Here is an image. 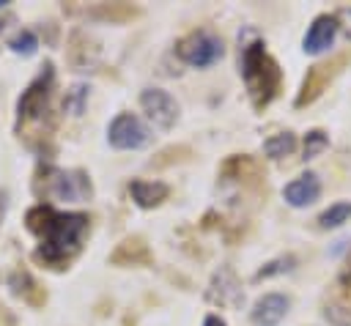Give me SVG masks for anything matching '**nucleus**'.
I'll use <instances>...</instances> for the list:
<instances>
[{
    "instance_id": "1",
    "label": "nucleus",
    "mask_w": 351,
    "mask_h": 326,
    "mask_svg": "<svg viewBox=\"0 0 351 326\" xmlns=\"http://www.w3.org/2000/svg\"><path fill=\"white\" fill-rule=\"evenodd\" d=\"M25 225L38 236L36 260L52 271H63L82 252L90 233V216L80 211H55L49 203H38L25 214Z\"/></svg>"
},
{
    "instance_id": "2",
    "label": "nucleus",
    "mask_w": 351,
    "mask_h": 326,
    "mask_svg": "<svg viewBox=\"0 0 351 326\" xmlns=\"http://www.w3.org/2000/svg\"><path fill=\"white\" fill-rule=\"evenodd\" d=\"M241 79L255 110L269 107L282 88V68L266 52L263 41H252L241 49Z\"/></svg>"
},
{
    "instance_id": "3",
    "label": "nucleus",
    "mask_w": 351,
    "mask_h": 326,
    "mask_svg": "<svg viewBox=\"0 0 351 326\" xmlns=\"http://www.w3.org/2000/svg\"><path fill=\"white\" fill-rule=\"evenodd\" d=\"M52 85H55V68H52V63H44L38 77L25 88V93L16 101V131L44 123V118L49 115Z\"/></svg>"
},
{
    "instance_id": "4",
    "label": "nucleus",
    "mask_w": 351,
    "mask_h": 326,
    "mask_svg": "<svg viewBox=\"0 0 351 326\" xmlns=\"http://www.w3.org/2000/svg\"><path fill=\"white\" fill-rule=\"evenodd\" d=\"M44 175V195L55 200H69V203H85L93 195L90 175L85 170H55V167H41Z\"/></svg>"
},
{
    "instance_id": "5",
    "label": "nucleus",
    "mask_w": 351,
    "mask_h": 326,
    "mask_svg": "<svg viewBox=\"0 0 351 326\" xmlns=\"http://www.w3.org/2000/svg\"><path fill=\"white\" fill-rule=\"evenodd\" d=\"M176 55L195 68H208L225 55V44L211 30H192L176 44Z\"/></svg>"
},
{
    "instance_id": "6",
    "label": "nucleus",
    "mask_w": 351,
    "mask_h": 326,
    "mask_svg": "<svg viewBox=\"0 0 351 326\" xmlns=\"http://www.w3.org/2000/svg\"><path fill=\"white\" fill-rule=\"evenodd\" d=\"M148 140H151L148 126L137 115H132V112L115 115L112 123L107 126V142L115 151H137V148L148 145Z\"/></svg>"
},
{
    "instance_id": "7",
    "label": "nucleus",
    "mask_w": 351,
    "mask_h": 326,
    "mask_svg": "<svg viewBox=\"0 0 351 326\" xmlns=\"http://www.w3.org/2000/svg\"><path fill=\"white\" fill-rule=\"evenodd\" d=\"M346 60H348V55H337L335 60H329V63H315L313 68H307V74H304V79H302V88H299V96H296V107L302 110V107H307V104H313L324 90H326V85L337 77V71H340V66H346Z\"/></svg>"
},
{
    "instance_id": "8",
    "label": "nucleus",
    "mask_w": 351,
    "mask_h": 326,
    "mask_svg": "<svg viewBox=\"0 0 351 326\" xmlns=\"http://www.w3.org/2000/svg\"><path fill=\"white\" fill-rule=\"evenodd\" d=\"M140 107L148 115V121L159 129H170L178 121V104L176 99L162 88H145L140 93Z\"/></svg>"
},
{
    "instance_id": "9",
    "label": "nucleus",
    "mask_w": 351,
    "mask_h": 326,
    "mask_svg": "<svg viewBox=\"0 0 351 326\" xmlns=\"http://www.w3.org/2000/svg\"><path fill=\"white\" fill-rule=\"evenodd\" d=\"M206 299L211 304H219V307H241L244 301V290H241V282L236 277V271L230 266H219L208 282V290H206Z\"/></svg>"
},
{
    "instance_id": "10",
    "label": "nucleus",
    "mask_w": 351,
    "mask_h": 326,
    "mask_svg": "<svg viewBox=\"0 0 351 326\" xmlns=\"http://www.w3.org/2000/svg\"><path fill=\"white\" fill-rule=\"evenodd\" d=\"M337 30H340V22H337L335 14H321V16H315L313 25H310L307 33H304L302 49H304L307 55H321V52H326V49L332 47V41H335Z\"/></svg>"
},
{
    "instance_id": "11",
    "label": "nucleus",
    "mask_w": 351,
    "mask_h": 326,
    "mask_svg": "<svg viewBox=\"0 0 351 326\" xmlns=\"http://www.w3.org/2000/svg\"><path fill=\"white\" fill-rule=\"evenodd\" d=\"M66 58L71 63L74 71H93L99 66V44L82 33V30H74L69 36V47H66Z\"/></svg>"
},
{
    "instance_id": "12",
    "label": "nucleus",
    "mask_w": 351,
    "mask_h": 326,
    "mask_svg": "<svg viewBox=\"0 0 351 326\" xmlns=\"http://www.w3.org/2000/svg\"><path fill=\"white\" fill-rule=\"evenodd\" d=\"M288 307H291L288 296H282V293H263V296L252 304L250 321H252L255 326H277V323L288 315Z\"/></svg>"
},
{
    "instance_id": "13",
    "label": "nucleus",
    "mask_w": 351,
    "mask_h": 326,
    "mask_svg": "<svg viewBox=\"0 0 351 326\" xmlns=\"http://www.w3.org/2000/svg\"><path fill=\"white\" fill-rule=\"evenodd\" d=\"M112 266H151L154 255L143 236H126L107 258Z\"/></svg>"
},
{
    "instance_id": "14",
    "label": "nucleus",
    "mask_w": 351,
    "mask_h": 326,
    "mask_svg": "<svg viewBox=\"0 0 351 326\" xmlns=\"http://www.w3.org/2000/svg\"><path fill=\"white\" fill-rule=\"evenodd\" d=\"M282 197H285V203L293 205V208L313 205V203L321 197V181H318V175H315V173H302L299 178H293L291 184H285Z\"/></svg>"
},
{
    "instance_id": "15",
    "label": "nucleus",
    "mask_w": 351,
    "mask_h": 326,
    "mask_svg": "<svg viewBox=\"0 0 351 326\" xmlns=\"http://www.w3.org/2000/svg\"><path fill=\"white\" fill-rule=\"evenodd\" d=\"M222 181H239L244 186L250 184H263V170L252 156H230L219 167Z\"/></svg>"
},
{
    "instance_id": "16",
    "label": "nucleus",
    "mask_w": 351,
    "mask_h": 326,
    "mask_svg": "<svg viewBox=\"0 0 351 326\" xmlns=\"http://www.w3.org/2000/svg\"><path fill=\"white\" fill-rule=\"evenodd\" d=\"M8 288H11L14 296H19V299H22L25 304H30V307H41V304L47 301V290H44L25 268H16V271L8 274Z\"/></svg>"
},
{
    "instance_id": "17",
    "label": "nucleus",
    "mask_w": 351,
    "mask_h": 326,
    "mask_svg": "<svg viewBox=\"0 0 351 326\" xmlns=\"http://www.w3.org/2000/svg\"><path fill=\"white\" fill-rule=\"evenodd\" d=\"M129 195H132V200L140 208H156L159 203L167 200L170 186L162 184V181H143V178H137V181L129 184Z\"/></svg>"
},
{
    "instance_id": "18",
    "label": "nucleus",
    "mask_w": 351,
    "mask_h": 326,
    "mask_svg": "<svg viewBox=\"0 0 351 326\" xmlns=\"http://www.w3.org/2000/svg\"><path fill=\"white\" fill-rule=\"evenodd\" d=\"M85 14L93 16V19H101V22L121 25V22H129V19L140 16V8L137 5H129V3H99V5L88 8Z\"/></svg>"
},
{
    "instance_id": "19",
    "label": "nucleus",
    "mask_w": 351,
    "mask_h": 326,
    "mask_svg": "<svg viewBox=\"0 0 351 326\" xmlns=\"http://www.w3.org/2000/svg\"><path fill=\"white\" fill-rule=\"evenodd\" d=\"M293 151H296V134L293 131H280L263 142V153L269 159H282V156H291Z\"/></svg>"
},
{
    "instance_id": "20",
    "label": "nucleus",
    "mask_w": 351,
    "mask_h": 326,
    "mask_svg": "<svg viewBox=\"0 0 351 326\" xmlns=\"http://www.w3.org/2000/svg\"><path fill=\"white\" fill-rule=\"evenodd\" d=\"M88 93H90V88H88L85 82L71 85V88L66 90V99H63V112H69V115H82V112H85V104H88Z\"/></svg>"
},
{
    "instance_id": "21",
    "label": "nucleus",
    "mask_w": 351,
    "mask_h": 326,
    "mask_svg": "<svg viewBox=\"0 0 351 326\" xmlns=\"http://www.w3.org/2000/svg\"><path fill=\"white\" fill-rule=\"evenodd\" d=\"M348 216H351V203H335V205H329V208L318 216V227H324V230L340 227L343 222H348Z\"/></svg>"
},
{
    "instance_id": "22",
    "label": "nucleus",
    "mask_w": 351,
    "mask_h": 326,
    "mask_svg": "<svg viewBox=\"0 0 351 326\" xmlns=\"http://www.w3.org/2000/svg\"><path fill=\"white\" fill-rule=\"evenodd\" d=\"M192 156V148L189 145H170V148H165V151H159L154 159H151V167H170L173 162H186Z\"/></svg>"
},
{
    "instance_id": "23",
    "label": "nucleus",
    "mask_w": 351,
    "mask_h": 326,
    "mask_svg": "<svg viewBox=\"0 0 351 326\" xmlns=\"http://www.w3.org/2000/svg\"><path fill=\"white\" fill-rule=\"evenodd\" d=\"M324 318L329 326H351V304L346 301H329L324 307Z\"/></svg>"
},
{
    "instance_id": "24",
    "label": "nucleus",
    "mask_w": 351,
    "mask_h": 326,
    "mask_svg": "<svg viewBox=\"0 0 351 326\" xmlns=\"http://www.w3.org/2000/svg\"><path fill=\"white\" fill-rule=\"evenodd\" d=\"M8 49L11 52H16V55H33L36 49H38V38H36V33L33 30H19L11 41H8Z\"/></svg>"
},
{
    "instance_id": "25",
    "label": "nucleus",
    "mask_w": 351,
    "mask_h": 326,
    "mask_svg": "<svg viewBox=\"0 0 351 326\" xmlns=\"http://www.w3.org/2000/svg\"><path fill=\"white\" fill-rule=\"evenodd\" d=\"M293 266H296V258H293V255H282V258H274V260H269L263 268H258L255 279L261 282V279H269V277H274V274H285V271H291Z\"/></svg>"
},
{
    "instance_id": "26",
    "label": "nucleus",
    "mask_w": 351,
    "mask_h": 326,
    "mask_svg": "<svg viewBox=\"0 0 351 326\" xmlns=\"http://www.w3.org/2000/svg\"><path fill=\"white\" fill-rule=\"evenodd\" d=\"M329 148V137H326V131H321V129H313V131H307V137H304V159H315L321 151H326Z\"/></svg>"
},
{
    "instance_id": "27",
    "label": "nucleus",
    "mask_w": 351,
    "mask_h": 326,
    "mask_svg": "<svg viewBox=\"0 0 351 326\" xmlns=\"http://www.w3.org/2000/svg\"><path fill=\"white\" fill-rule=\"evenodd\" d=\"M335 16H337V22H343V30H346V36L351 41V8H340Z\"/></svg>"
},
{
    "instance_id": "28",
    "label": "nucleus",
    "mask_w": 351,
    "mask_h": 326,
    "mask_svg": "<svg viewBox=\"0 0 351 326\" xmlns=\"http://www.w3.org/2000/svg\"><path fill=\"white\" fill-rule=\"evenodd\" d=\"M340 285L351 293V258L346 260V266H343V271H340Z\"/></svg>"
},
{
    "instance_id": "29",
    "label": "nucleus",
    "mask_w": 351,
    "mask_h": 326,
    "mask_svg": "<svg viewBox=\"0 0 351 326\" xmlns=\"http://www.w3.org/2000/svg\"><path fill=\"white\" fill-rule=\"evenodd\" d=\"M203 326H228V323H225L219 315H206V318H203Z\"/></svg>"
},
{
    "instance_id": "30",
    "label": "nucleus",
    "mask_w": 351,
    "mask_h": 326,
    "mask_svg": "<svg viewBox=\"0 0 351 326\" xmlns=\"http://www.w3.org/2000/svg\"><path fill=\"white\" fill-rule=\"evenodd\" d=\"M5 205H8V195L0 192V225H3V216H5Z\"/></svg>"
},
{
    "instance_id": "31",
    "label": "nucleus",
    "mask_w": 351,
    "mask_h": 326,
    "mask_svg": "<svg viewBox=\"0 0 351 326\" xmlns=\"http://www.w3.org/2000/svg\"><path fill=\"white\" fill-rule=\"evenodd\" d=\"M5 5H8V3H5V0H0V8H5Z\"/></svg>"
},
{
    "instance_id": "32",
    "label": "nucleus",
    "mask_w": 351,
    "mask_h": 326,
    "mask_svg": "<svg viewBox=\"0 0 351 326\" xmlns=\"http://www.w3.org/2000/svg\"><path fill=\"white\" fill-rule=\"evenodd\" d=\"M3 27H5V25H3V19H0V30H3Z\"/></svg>"
}]
</instances>
